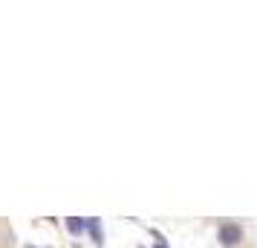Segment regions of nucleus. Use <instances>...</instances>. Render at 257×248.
Masks as SVG:
<instances>
[{
    "mask_svg": "<svg viewBox=\"0 0 257 248\" xmlns=\"http://www.w3.org/2000/svg\"><path fill=\"white\" fill-rule=\"evenodd\" d=\"M220 242L225 248L240 245V242H243V228H240L237 222H222L220 225Z\"/></svg>",
    "mask_w": 257,
    "mask_h": 248,
    "instance_id": "obj_1",
    "label": "nucleus"
},
{
    "mask_svg": "<svg viewBox=\"0 0 257 248\" xmlns=\"http://www.w3.org/2000/svg\"><path fill=\"white\" fill-rule=\"evenodd\" d=\"M84 228H87V219H81V216H70L67 219V231L70 234H81Z\"/></svg>",
    "mask_w": 257,
    "mask_h": 248,
    "instance_id": "obj_2",
    "label": "nucleus"
},
{
    "mask_svg": "<svg viewBox=\"0 0 257 248\" xmlns=\"http://www.w3.org/2000/svg\"><path fill=\"white\" fill-rule=\"evenodd\" d=\"M87 228H90V234H93L95 245H104V234H101V228H98V219H87Z\"/></svg>",
    "mask_w": 257,
    "mask_h": 248,
    "instance_id": "obj_3",
    "label": "nucleus"
},
{
    "mask_svg": "<svg viewBox=\"0 0 257 248\" xmlns=\"http://www.w3.org/2000/svg\"><path fill=\"white\" fill-rule=\"evenodd\" d=\"M153 248H168V245H165V242H156V245H153Z\"/></svg>",
    "mask_w": 257,
    "mask_h": 248,
    "instance_id": "obj_4",
    "label": "nucleus"
}]
</instances>
